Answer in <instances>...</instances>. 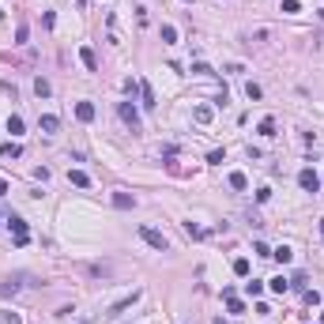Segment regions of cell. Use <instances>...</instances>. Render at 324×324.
<instances>
[{"instance_id":"obj_24","label":"cell","mask_w":324,"mask_h":324,"mask_svg":"<svg viewBox=\"0 0 324 324\" xmlns=\"http://www.w3.org/2000/svg\"><path fill=\"white\" fill-rule=\"evenodd\" d=\"M283 12H286V15H298V12H302V4H298V0H283Z\"/></svg>"},{"instance_id":"obj_7","label":"cell","mask_w":324,"mask_h":324,"mask_svg":"<svg viewBox=\"0 0 324 324\" xmlns=\"http://www.w3.org/2000/svg\"><path fill=\"white\" fill-rule=\"evenodd\" d=\"M79 60H83L87 72H98V57H95V49H91V45H83V49H79Z\"/></svg>"},{"instance_id":"obj_28","label":"cell","mask_w":324,"mask_h":324,"mask_svg":"<svg viewBox=\"0 0 324 324\" xmlns=\"http://www.w3.org/2000/svg\"><path fill=\"white\" fill-rule=\"evenodd\" d=\"M305 305H321V290H305Z\"/></svg>"},{"instance_id":"obj_9","label":"cell","mask_w":324,"mask_h":324,"mask_svg":"<svg viewBox=\"0 0 324 324\" xmlns=\"http://www.w3.org/2000/svg\"><path fill=\"white\" fill-rule=\"evenodd\" d=\"M38 128H42V132H45V136H53V132H57V128H60V117H53V113H45V117H42V121H38Z\"/></svg>"},{"instance_id":"obj_10","label":"cell","mask_w":324,"mask_h":324,"mask_svg":"<svg viewBox=\"0 0 324 324\" xmlns=\"http://www.w3.org/2000/svg\"><path fill=\"white\" fill-rule=\"evenodd\" d=\"M76 117H79L83 125H91V121H95V106H91V102H79V106H76Z\"/></svg>"},{"instance_id":"obj_15","label":"cell","mask_w":324,"mask_h":324,"mask_svg":"<svg viewBox=\"0 0 324 324\" xmlns=\"http://www.w3.org/2000/svg\"><path fill=\"white\" fill-rule=\"evenodd\" d=\"M271 256H275L279 264H290V256H294V249H290V245H279V249H271Z\"/></svg>"},{"instance_id":"obj_21","label":"cell","mask_w":324,"mask_h":324,"mask_svg":"<svg viewBox=\"0 0 324 324\" xmlns=\"http://www.w3.org/2000/svg\"><path fill=\"white\" fill-rule=\"evenodd\" d=\"M268 286H271V290H275V294H286V290H290V283L283 279V275H275V279H271Z\"/></svg>"},{"instance_id":"obj_6","label":"cell","mask_w":324,"mask_h":324,"mask_svg":"<svg viewBox=\"0 0 324 324\" xmlns=\"http://www.w3.org/2000/svg\"><path fill=\"white\" fill-rule=\"evenodd\" d=\"M8 223H12L15 245H27V241H30V234H27V223H23V219H19V215H12V219H8Z\"/></svg>"},{"instance_id":"obj_29","label":"cell","mask_w":324,"mask_h":324,"mask_svg":"<svg viewBox=\"0 0 324 324\" xmlns=\"http://www.w3.org/2000/svg\"><path fill=\"white\" fill-rule=\"evenodd\" d=\"M245 95H249V98L256 102V98H260V95H264V91H260V87H256V83H245Z\"/></svg>"},{"instance_id":"obj_2","label":"cell","mask_w":324,"mask_h":324,"mask_svg":"<svg viewBox=\"0 0 324 324\" xmlns=\"http://www.w3.org/2000/svg\"><path fill=\"white\" fill-rule=\"evenodd\" d=\"M140 238L147 241V245H151V249H158V253H166V249H170V241L162 238V234H158L155 226H140Z\"/></svg>"},{"instance_id":"obj_13","label":"cell","mask_w":324,"mask_h":324,"mask_svg":"<svg viewBox=\"0 0 324 324\" xmlns=\"http://www.w3.org/2000/svg\"><path fill=\"white\" fill-rule=\"evenodd\" d=\"M34 95H38V98H49V95H53L49 79H42V76H38V79H34Z\"/></svg>"},{"instance_id":"obj_18","label":"cell","mask_w":324,"mask_h":324,"mask_svg":"<svg viewBox=\"0 0 324 324\" xmlns=\"http://www.w3.org/2000/svg\"><path fill=\"white\" fill-rule=\"evenodd\" d=\"M185 234H189V238H208V230H204V226H196V223H185Z\"/></svg>"},{"instance_id":"obj_22","label":"cell","mask_w":324,"mask_h":324,"mask_svg":"<svg viewBox=\"0 0 324 324\" xmlns=\"http://www.w3.org/2000/svg\"><path fill=\"white\" fill-rule=\"evenodd\" d=\"M234 275H241V279L249 275V260H245V256H238V260H234Z\"/></svg>"},{"instance_id":"obj_3","label":"cell","mask_w":324,"mask_h":324,"mask_svg":"<svg viewBox=\"0 0 324 324\" xmlns=\"http://www.w3.org/2000/svg\"><path fill=\"white\" fill-rule=\"evenodd\" d=\"M298 185H302L305 192H321V173L305 166V170H302V173H298Z\"/></svg>"},{"instance_id":"obj_36","label":"cell","mask_w":324,"mask_h":324,"mask_svg":"<svg viewBox=\"0 0 324 324\" xmlns=\"http://www.w3.org/2000/svg\"><path fill=\"white\" fill-rule=\"evenodd\" d=\"M321 238H324V219H321Z\"/></svg>"},{"instance_id":"obj_17","label":"cell","mask_w":324,"mask_h":324,"mask_svg":"<svg viewBox=\"0 0 324 324\" xmlns=\"http://www.w3.org/2000/svg\"><path fill=\"white\" fill-rule=\"evenodd\" d=\"M230 189L245 192V189H249V177H245V173H230Z\"/></svg>"},{"instance_id":"obj_11","label":"cell","mask_w":324,"mask_h":324,"mask_svg":"<svg viewBox=\"0 0 324 324\" xmlns=\"http://www.w3.org/2000/svg\"><path fill=\"white\" fill-rule=\"evenodd\" d=\"M192 117H196L200 125H211V117H215V110H211V106H196V110H192Z\"/></svg>"},{"instance_id":"obj_32","label":"cell","mask_w":324,"mask_h":324,"mask_svg":"<svg viewBox=\"0 0 324 324\" xmlns=\"http://www.w3.org/2000/svg\"><path fill=\"white\" fill-rule=\"evenodd\" d=\"M0 321H4V324H23V321H19V313H4Z\"/></svg>"},{"instance_id":"obj_30","label":"cell","mask_w":324,"mask_h":324,"mask_svg":"<svg viewBox=\"0 0 324 324\" xmlns=\"http://www.w3.org/2000/svg\"><path fill=\"white\" fill-rule=\"evenodd\" d=\"M271 200V189H256V204H268Z\"/></svg>"},{"instance_id":"obj_37","label":"cell","mask_w":324,"mask_h":324,"mask_svg":"<svg viewBox=\"0 0 324 324\" xmlns=\"http://www.w3.org/2000/svg\"><path fill=\"white\" fill-rule=\"evenodd\" d=\"M185 4H192V0H185Z\"/></svg>"},{"instance_id":"obj_16","label":"cell","mask_w":324,"mask_h":324,"mask_svg":"<svg viewBox=\"0 0 324 324\" xmlns=\"http://www.w3.org/2000/svg\"><path fill=\"white\" fill-rule=\"evenodd\" d=\"M8 132H12V136H23V117H19V113L8 117Z\"/></svg>"},{"instance_id":"obj_25","label":"cell","mask_w":324,"mask_h":324,"mask_svg":"<svg viewBox=\"0 0 324 324\" xmlns=\"http://www.w3.org/2000/svg\"><path fill=\"white\" fill-rule=\"evenodd\" d=\"M245 290H249V294H264V283H260V279H253V283H245Z\"/></svg>"},{"instance_id":"obj_27","label":"cell","mask_w":324,"mask_h":324,"mask_svg":"<svg viewBox=\"0 0 324 324\" xmlns=\"http://www.w3.org/2000/svg\"><path fill=\"white\" fill-rule=\"evenodd\" d=\"M27 34H30L27 23H19V30H15V45H23V42H27Z\"/></svg>"},{"instance_id":"obj_8","label":"cell","mask_w":324,"mask_h":324,"mask_svg":"<svg viewBox=\"0 0 324 324\" xmlns=\"http://www.w3.org/2000/svg\"><path fill=\"white\" fill-rule=\"evenodd\" d=\"M113 208L128 211V208H136V196H132V192H113Z\"/></svg>"},{"instance_id":"obj_26","label":"cell","mask_w":324,"mask_h":324,"mask_svg":"<svg viewBox=\"0 0 324 324\" xmlns=\"http://www.w3.org/2000/svg\"><path fill=\"white\" fill-rule=\"evenodd\" d=\"M192 76H215V72H211V64L200 60V64H192Z\"/></svg>"},{"instance_id":"obj_33","label":"cell","mask_w":324,"mask_h":324,"mask_svg":"<svg viewBox=\"0 0 324 324\" xmlns=\"http://www.w3.org/2000/svg\"><path fill=\"white\" fill-rule=\"evenodd\" d=\"M4 192H8V181H4V177H0V196H4Z\"/></svg>"},{"instance_id":"obj_31","label":"cell","mask_w":324,"mask_h":324,"mask_svg":"<svg viewBox=\"0 0 324 324\" xmlns=\"http://www.w3.org/2000/svg\"><path fill=\"white\" fill-rule=\"evenodd\" d=\"M253 253H256V256H271V249L264 245V241H256V245H253Z\"/></svg>"},{"instance_id":"obj_4","label":"cell","mask_w":324,"mask_h":324,"mask_svg":"<svg viewBox=\"0 0 324 324\" xmlns=\"http://www.w3.org/2000/svg\"><path fill=\"white\" fill-rule=\"evenodd\" d=\"M136 302H140V290H132V294L117 298V302H113V305H110V313H106V317H121V313H125L128 305H136Z\"/></svg>"},{"instance_id":"obj_35","label":"cell","mask_w":324,"mask_h":324,"mask_svg":"<svg viewBox=\"0 0 324 324\" xmlns=\"http://www.w3.org/2000/svg\"><path fill=\"white\" fill-rule=\"evenodd\" d=\"M211 324H226V321H223V317H219V321H211Z\"/></svg>"},{"instance_id":"obj_23","label":"cell","mask_w":324,"mask_h":324,"mask_svg":"<svg viewBox=\"0 0 324 324\" xmlns=\"http://www.w3.org/2000/svg\"><path fill=\"white\" fill-rule=\"evenodd\" d=\"M162 42H166V45H173V42H177V30L170 27V23H166V27H162Z\"/></svg>"},{"instance_id":"obj_20","label":"cell","mask_w":324,"mask_h":324,"mask_svg":"<svg viewBox=\"0 0 324 324\" xmlns=\"http://www.w3.org/2000/svg\"><path fill=\"white\" fill-rule=\"evenodd\" d=\"M256 132H260V136H275V121H271V117H264V121L256 125Z\"/></svg>"},{"instance_id":"obj_19","label":"cell","mask_w":324,"mask_h":324,"mask_svg":"<svg viewBox=\"0 0 324 324\" xmlns=\"http://www.w3.org/2000/svg\"><path fill=\"white\" fill-rule=\"evenodd\" d=\"M27 279V275H15V279H8L4 283V286H0V294H15V290H19V283Z\"/></svg>"},{"instance_id":"obj_14","label":"cell","mask_w":324,"mask_h":324,"mask_svg":"<svg viewBox=\"0 0 324 324\" xmlns=\"http://www.w3.org/2000/svg\"><path fill=\"white\" fill-rule=\"evenodd\" d=\"M19 155H23L19 143H0V158H19Z\"/></svg>"},{"instance_id":"obj_34","label":"cell","mask_w":324,"mask_h":324,"mask_svg":"<svg viewBox=\"0 0 324 324\" xmlns=\"http://www.w3.org/2000/svg\"><path fill=\"white\" fill-rule=\"evenodd\" d=\"M76 4H79V8H87V0H76Z\"/></svg>"},{"instance_id":"obj_12","label":"cell","mask_w":324,"mask_h":324,"mask_svg":"<svg viewBox=\"0 0 324 324\" xmlns=\"http://www.w3.org/2000/svg\"><path fill=\"white\" fill-rule=\"evenodd\" d=\"M68 181L76 185V189H87V185H91V177H87L83 170H68Z\"/></svg>"},{"instance_id":"obj_1","label":"cell","mask_w":324,"mask_h":324,"mask_svg":"<svg viewBox=\"0 0 324 324\" xmlns=\"http://www.w3.org/2000/svg\"><path fill=\"white\" fill-rule=\"evenodd\" d=\"M117 117H121L132 132H140V110H136L132 102H117Z\"/></svg>"},{"instance_id":"obj_5","label":"cell","mask_w":324,"mask_h":324,"mask_svg":"<svg viewBox=\"0 0 324 324\" xmlns=\"http://www.w3.org/2000/svg\"><path fill=\"white\" fill-rule=\"evenodd\" d=\"M140 106H143V110H155V106H158V98H155V87H151V83H147V79H140Z\"/></svg>"}]
</instances>
